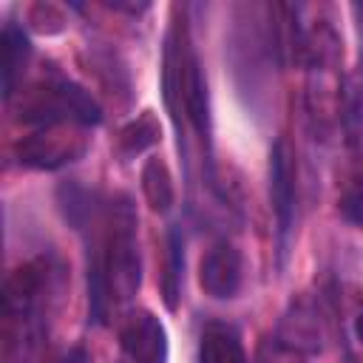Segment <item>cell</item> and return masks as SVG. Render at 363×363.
I'll list each match as a JSON object with an SVG mask.
<instances>
[{"label": "cell", "mask_w": 363, "mask_h": 363, "mask_svg": "<svg viewBox=\"0 0 363 363\" xmlns=\"http://www.w3.org/2000/svg\"><path fill=\"white\" fill-rule=\"evenodd\" d=\"M91 230L88 241V303L96 323L108 320V309L128 303L139 289V244L136 213L128 196L99 204L77 224Z\"/></svg>", "instance_id": "cell-1"}, {"label": "cell", "mask_w": 363, "mask_h": 363, "mask_svg": "<svg viewBox=\"0 0 363 363\" xmlns=\"http://www.w3.org/2000/svg\"><path fill=\"white\" fill-rule=\"evenodd\" d=\"M20 119L28 125H37V128H45V125L91 128V125H99L102 111L85 88H79L68 79H54V82L37 85L26 96Z\"/></svg>", "instance_id": "cell-3"}, {"label": "cell", "mask_w": 363, "mask_h": 363, "mask_svg": "<svg viewBox=\"0 0 363 363\" xmlns=\"http://www.w3.org/2000/svg\"><path fill=\"white\" fill-rule=\"evenodd\" d=\"M354 335H357V340L363 343V312H360L357 320H354Z\"/></svg>", "instance_id": "cell-16"}, {"label": "cell", "mask_w": 363, "mask_h": 363, "mask_svg": "<svg viewBox=\"0 0 363 363\" xmlns=\"http://www.w3.org/2000/svg\"><path fill=\"white\" fill-rule=\"evenodd\" d=\"M269 201L275 213V233H278V252L281 264L289 252V238L295 227V159L286 139H278L269 150Z\"/></svg>", "instance_id": "cell-5"}, {"label": "cell", "mask_w": 363, "mask_h": 363, "mask_svg": "<svg viewBox=\"0 0 363 363\" xmlns=\"http://www.w3.org/2000/svg\"><path fill=\"white\" fill-rule=\"evenodd\" d=\"M119 349L128 363H167V329L150 309H133L122 320Z\"/></svg>", "instance_id": "cell-6"}, {"label": "cell", "mask_w": 363, "mask_h": 363, "mask_svg": "<svg viewBox=\"0 0 363 363\" xmlns=\"http://www.w3.org/2000/svg\"><path fill=\"white\" fill-rule=\"evenodd\" d=\"M164 303L167 309H176L179 306V295H182V269H184V241H182V233L179 227L173 224L170 233H167V267H164Z\"/></svg>", "instance_id": "cell-13"}, {"label": "cell", "mask_w": 363, "mask_h": 363, "mask_svg": "<svg viewBox=\"0 0 363 363\" xmlns=\"http://www.w3.org/2000/svg\"><path fill=\"white\" fill-rule=\"evenodd\" d=\"M142 193L150 204V210L156 213H167L173 207V179H170V170L162 159H147L145 167H142Z\"/></svg>", "instance_id": "cell-12"}, {"label": "cell", "mask_w": 363, "mask_h": 363, "mask_svg": "<svg viewBox=\"0 0 363 363\" xmlns=\"http://www.w3.org/2000/svg\"><path fill=\"white\" fill-rule=\"evenodd\" d=\"M320 337H323L320 320L315 318L312 306L295 303L284 315V320L278 326V340L275 343L289 349V352H295V354H315V352H320Z\"/></svg>", "instance_id": "cell-8"}, {"label": "cell", "mask_w": 363, "mask_h": 363, "mask_svg": "<svg viewBox=\"0 0 363 363\" xmlns=\"http://www.w3.org/2000/svg\"><path fill=\"white\" fill-rule=\"evenodd\" d=\"M159 139H162V130H159L156 119L150 113H145V116H139V119H133L130 125L122 128V133H119V150H122V156H139L142 150H147Z\"/></svg>", "instance_id": "cell-14"}, {"label": "cell", "mask_w": 363, "mask_h": 363, "mask_svg": "<svg viewBox=\"0 0 363 363\" xmlns=\"http://www.w3.org/2000/svg\"><path fill=\"white\" fill-rule=\"evenodd\" d=\"M28 54H31V45H28L26 31L14 23H6L3 26V94L6 99L14 96V88L26 71Z\"/></svg>", "instance_id": "cell-10"}, {"label": "cell", "mask_w": 363, "mask_h": 363, "mask_svg": "<svg viewBox=\"0 0 363 363\" xmlns=\"http://www.w3.org/2000/svg\"><path fill=\"white\" fill-rule=\"evenodd\" d=\"M357 11H363V9H357Z\"/></svg>", "instance_id": "cell-17"}, {"label": "cell", "mask_w": 363, "mask_h": 363, "mask_svg": "<svg viewBox=\"0 0 363 363\" xmlns=\"http://www.w3.org/2000/svg\"><path fill=\"white\" fill-rule=\"evenodd\" d=\"M340 125L346 142L354 147L363 142V68L352 71L340 85Z\"/></svg>", "instance_id": "cell-11"}, {"label": "cell", "mask_w": 363, "mask_h": 363, "mask_svg": "<svg viewBox=\"0 0 363 363\" xmlns=\"http://www.w3.org/2000/svg\"><path fill=\"white\" fill-rule=\"evenodd\" d=\"M164 102L176 128L182 122L207 145L210 142V108H207V82L199 65V57L190 45L184 26H173L164 40V68H162Z\"/></svg>", "instance_id": "cell-2"}, {"label": "cell", "mask_w": 363, "mask_h": 363, "mask_svg": "<svg viewBox=\"0 0 363 363\" xmlns=\"http://www.w3.org/2000/svg\"><path fill=\"white\" fill-rule=\"evenodd\" d=\"M340 213L349 224L354 227H363V179L346 190V196L340 199Z\"/></svg>", "instance_id": "cell-15"}, {"label": "cell", "mask_w": 363, "mask_h": 363, "mask_svg": "<svg viewBox=\"0 0 363 363\" xmlns=\"http://www.w3.org/2000/svg\"><path fill=\"white\" fill-rule=\"evenodd\" d=\"M82 153H85V136L77 130V125H45L17 145L20 162L37 170L62 167L65 162H74Z\"/></svg>", "instance_id": "cell-4"}, {"label": "cell", "mask_w": 363, "mask_h": 363, "mask_svg": "<svg viewBox=\"0 0 363 363\" xmlns=\"http://www.w3.org/2000/svg\"><path fill=\"white\" fill-rule=\"evenodd\" d=\"M241 278H244V258L238 247L230 241H216L199 261V284L216 301L235 298V292L241 289Z\"/></svg>", "instance_id": "cell-7"}, {"label": "cell", "mask_w": 363, "mask_h": 363, "mask_svg": "<svg viewBox=\"0 0 363 363\" xmlns=\"http://www.w3.org/2000/svg\"><path fill=\"white\" fill-rule=\"evenodd\" d=\"M199 363H250V357L230 323H207L199 340Z\"/></svg>", "instance_id": "cell-9"}]
</instances>
